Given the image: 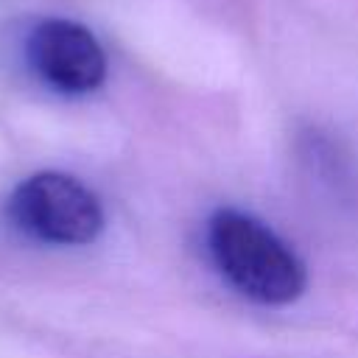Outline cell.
I'll use <instances>...</instances> for the list:
<instances>
[{
  "instance_id": "cell-1",
  "label": "cell",
  "mask_w": 358,
  "mask_h": 358,
  "mask_svg": "<svg viewBox=\"0 0 358 358\" xmlns=\"http://www.w3.org/2000/svg\"><path fill=\"white\" fill-rule=\"evenodd\" d=\"M207 252L218 274L257 305H288L302 296L308 271L294 246L266 221L221 207L207 221Z\"/></svg>"
},
{
  "instance_id": "cell-2",
  "label": "cell",
  "mask_w": 358,
  "mask_h": 358,
  "mask_svg": "<svg viewBox=\"0 0 358 358\" xmlns=\"http://www.w3.org/2000/svg\"><path fill=\"white\" fill-rule=\"evenodd\" d=\"M8 218L28 238L50 246H84L103 229L101 199L76 176L39 171L8 196Z\"/></svg>"
},
{
  "instance_id": "cell-3",
  "label": "cell",
  "mask_w": 358,
  "mask_h": 358,
  "mask_svg": "<svg viewBox=\"0 0 358 358\" xmlns=\"http://www.w3.org/2000/svg\"><path fill=\"white\" fill-rule=\"evenodd\" d=\"M25 59L39 81L64 95H87L106 81V53L95 34L76 20H42L28 34Z\"/></svg>"
}]
</instances>
